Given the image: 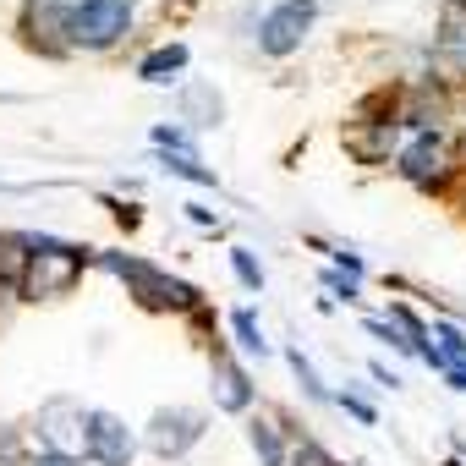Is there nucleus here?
I'll use <instances>...</instances> for the list:
<instances>
[{
  "label": "nucleus",
  "instance_id": "14",
  "mask_svg": "<svg viewBox=\"0 0 466 466\" xmlns=\"http://www.w3.org/2000/svg\"><path fill=\"white\" fill-rule=\"evenodd\" d=\"M291 368H297V379H302V390H308V395H313V400H329V390H324V384H319V373H313V362H308V357H302V346H297V351H291Z\"/></svg>",
  "mask_w": 466,
  "mask_h": 466
},
{
  "label": "nucleus",
  "instance_id": "11",
  "mask_svg": "<svg viewBox=\"0 0 466 466\" xmlns=\"http://www.w3.org/2000/svg\"><path fill=\"white\" fill-rule=\"evenodd\" d=\"M248 439H253V450H258V461H264V466H280V461H286L280 433H275L269 422H253V428H248Z\"/></svg>",
  "mask_w": 466,
  "mask_h": 466
},
{
  "label": "nucleus",
  "instance_id": "8",
  "mask_svg": "<svg viewBox=\"0 0 466 466\" xmlns=\"http://www.w3.org/2000/svg\"><path fill=\"white\" fill-rule=\"evenodd\" d=\"M400 176L417 181V187H433V181L444 176V143H439V132H422V137L406 143V154H400Z\"/></svg>",
  "mask_w": 466,
  "mask_h": 466
},
{
  "label": "nucleus",
  "instance_id": "12",
  "mask_svg": "<svg viewBox=\"0 0 466 466\" xmlns=\"http://www.w3.org/2000/svg\"><path fill=\"white\" fill-rule=\"evenodd\" d=\"M165 170H170V176H187V181H203V187H214V170H203L192 154H170V159H165Z\"/></svg>",
  "mask_w": 466,
  "mask_h": 466
},
{
  "label": "nucleus",
  "instance_id": "18",
  "mask_svg": "<svg viewBox=\"0 0 466 466\" xmlns=\"http://www.w3.org/2000/svg\"><path fill=\"white\" fill-rule=\"evenodd\" d=\"M0 461H23V439H17V428H6V422H0Z\"/></svg>",
  "mask_w": 466,
  "mask_h": 466
},
{
  "label": "nucleus",
  "instance_id": "16",
  "mask_svg": "<svg viewBox=\"0 0 466 466\" xmlns=\"http://www.w3.org/2000/svg\"><path fill=\"white\" fill-rule=\"evenodd\" d=\"M433 340H444V346H439V351H444V357H450V368H455V362H461V357H466V335H461V329H455V324H439V329H433Z\"/></svg>",
  "mask_w": 466,
  "mask_h": 466
},
{
  "label": "nucleus",
  "instance_id": "13",
  "mask_svg": "<svg viewBox=\"0 0 466 466\" xmlns=\"http://www.w3.org/2000/svg\"><path fill=\"white\" fill-rule=\"evenodd\" d=\"M230 264H237V275H242V286H248V291H264V269H258V258H253L248 248L230 253Z\"/></svg>",
  "mask_w": 466,
  "mask_h": 466
},
{
  "label": "nucleus",
  "instance_id": "2",
  "mask_svg": "<svg viewBox=\"0 0 466 466\" xmlns=\"http://www.w3.org/2000/svg\"><path fill=\"white\" fill-rule=\"evenodd\" d=\"M132 0H72L66 12V45L72 50H110L132 28Z\"/></svg>",
  "mask_w": 466,
  "mask_h": 466
},
{
  "label": "nucleus",
  "instance_id": "5",
  "mask_svg": "<svg viewBox=\"0 0 466 466\" xmlns=\"http://www.w3.org/2000/svg\"><path fill=\"white\" fill-rule=\"evenodd\" d=\"M313 17H319V0H280V6L258 23V50H264V56H291V50H302Z\"/></svg>",
  "mask_w": 466,
  "mask_h": 466
},
{
  "label": "nucleus",
  "instance_id": "19",
  "mask_svg": "<svg viewBox=\"0 0 466 466\" xmlns=\"http://www.w3.org/2000/svg\"><path fill=\"white\" fill-rule=\"evenodd\" d=\"M297 466H329V455H324V450H319V444L308 439V444L297 450Z\"/></svg>",
  "mask_w": 466,
  "mask_h": 466
},
{
  "label": "nucleus",
  "instance_id": "9",
  "mask_svg": "<svg viewBox=\"0 0 466 466\" xmlns=\"http://www.w3.org/2000/svg\"><path fill=\"white\" fill-rule=\"evenodd\" d=\"M248 400H253L248 373L230 362V357H214V406L219 411H248Z\"/></svg>",
  "mask_w": 466,
  "mask_h": 466
},
{
  "label": "nucleus",
  "instance_id": "22",
  "mask_svg": "<svg viewBox=\"0 0 466 466\" xmlns=\"http://www.w3.org/2000/svg\"><path fill=\"white\" fill-rule=\"evenodd\" d=\"M324 286H329V291H346V302L357 297V280H340V275H324Z\"/></svg>",
  "mask_w": 466,
  "mask_h": 466
},
{
  "label": "nucleus",
  "instance_id": "24",
  "mask_svg": "<svg viewBox=\"0 0 466 466\" xmlns=\"http://www.w3.org/2000/svg\"><path fill=\"white\" fill-rule=\"evenodd\" d=\"M329 466H335V461H329Z\"/></svg>",
  "mask_w": 466,
  "mask_h": 466
},
{
  "label": "nucleus",
  "instance_id": "10",
  "mask_svg": "<svg viewBox=\"0 0 466 466\" xmlns=\"http://www.w3.org/2000/svg\"><path fill=\"white\" fill-rule=\"evenodd\" d=\"M181 66H187V45H159L154 56L137 61V77H143V83H176Z\"/></svg>",
  "mask_w": 466,
  "mask_h": 466
},
{
  "label": "nucleus",
  "instance_id": "6",
  "mask_svg": "<svg viewBox=\"0 0 466 466\" xmlns=\"http://www.w3.org/2000/svg\"><path fill=\"white\" fill-rule=\"evenodd\" d=\"M203 428H208V417H203V411H192V406L154 411V422H148V450H154V455H165V461H176V455H187V450L203 439Z\"/></svg>",
  "mask_w": 466,
  "mask_h": 466
},
{
  "label": "nucleus",
  "instance_id": "20",
  "mask_svg": "<svg viewBox=\"0 0 466 466\" xmlns=\"http://www.w3.org/2000/svg\"><path fill=\"white\" fill-rule=\"evenodd\" d=\"M340 406H346L351 417H362V422H373V406H368L362 395H340Z\"/></svg>",
  "mask_w": 466,
  "mask_h": 466
},
{
  "label": "nucleus",
  "instance_id": "23",
  "mask_svg": "<svg viewBox=\"0 0 466 466\" xmlns=\"http://www.w3.org/2000/svg\"><path fill=\"white\" fill-rule=\"evenodd\" d=\"M444 373H450V390H466V368H461V362H455V368H444Z\"/></svg>",
  "mask_w": 466,
  "mask_h": 466
},
{
  "label": "nucleus",
  "instance_id": "7",
  "mask_svg": "<svg viewBox=\"0 0 466 466\" xmlns=\"http://www.w3.org/2000/svg\"><path fill=\"white\" fill-rule=\"evenodd\" d=\"M433 61L450 77H466V0H444L439 34H433Z\"/></svg>",
  "mask_w": 466,
  "mask_h": 466
},
{
  "label": "nucleus",
  "instance_id": "21",
  "mask_svg": "<svg viewBox=\"0 0 466 466\" xmlns=\"http://www.w3.org/2000/svg\"><path fill=\"white\" fill-rule=\"evenodd\" d=\"M34 466H83V461H77V455H66V450H45Z\"/></svg>",
  "mask_w": 466,
  "mask_h": 466
},
{
  "label": "nucleus",
  "instance_id": "4",
  "mask_svg": "<svg viewBox=\"0 0 466 466\" xmlns=\"http://www.w3.org/2000/svg\"><path fill=\"white\" fill-rule=\"evenodd\" d=\"M77 428H83V450H88V461H99V466H132L137 439H132V428H127L116 411H83Z\"/></svg>",
  "mask_w": 466,
  "mask_h": 466
},
{
  "label": "nucleus",
  "instance_id": "1",
  "mask_svg": "<svg viewBox=\"0 0 466 466\" xmlns=\"http://www.w3.org/2000/svg\"><path fill=\"white\" fill-rule=\"evenodd\" d=\"M23 297L28 302H50V297H66L83 275V248H66V242H50V237H23Z\"/></svg>",
  "mask_w": 466,
  "mask_h": 466
},
{
  "label": "nucleus",
  "instance_id": "15",
  "mask_svg": "<svg viewBox=\"0 0 466 466\" xmlns=\"http://www.w3.org/2000/svg\"><path fill=\"white\" fill-rule=\"evenodd\" d=\"M237 335H242V346H248V351H258V357L269 351V340H264V329H258V319H253V313H237Z\"/></svg>",
  "mask_w": 466,
  "mask_h": 466
},
{
  "label": "nucleus",
  "instance_id": "17",
  "mask_svg": "<svg viewBox=\"0 0 466 466\" xmlns=\"http://www.w3.org/2000/svg\"><path fill=\"white\" fill-rule=\"evenodd\" d=\"M154 143H159V148H176V154H192L187 127H154Z\"/></svg>",
  "mask_w": 466,
  "mask_h": 466
},
{
  "label": "nucleus",
  "instance_id": "3",
  "mask_svg": "<svg viewBox=\"0 0 466 466\" xmlns=\"http://www.w3.org/2000/svg\"><path fill=\"white\" fill-rule=\"evenodd\" d=\"M105 269H116L121 280H132L143 308H198V291H192L187 280H170V275H159V269H148V264H137V258L105 253Z\"/></svg>",
  "mask_w": 466,
  "mask_h": 466
}]
</instances>
